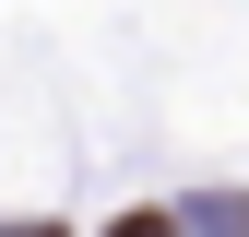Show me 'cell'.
I'll use <instances>...</instances> for the list:
<instances>
[{"label":"cell","instance_id":"1","mask_svg":"<svg viewBox=\"0 0 249 237\" xmlns=\"http://www.w3.org/2000/svg\"><path fill=\"white\" fill-rule=\"evenodd\" d=\"M190 225H202V237H249V202H202Z\"/></svg>","mask_w":249,"mask_h":237},{"label":"cell","instance_id":"2","mask_svg":"<svg viewBox=\"0 0 249 237\" xmlns=\"http://www.w3.org/2000/svg\"><path fill=\"white\" fill-rule=\"evenodd\" d=\"M107 237H178V214H119Z\"/></svg>","mask_w":249,"mask_h":237}]
</instances>
